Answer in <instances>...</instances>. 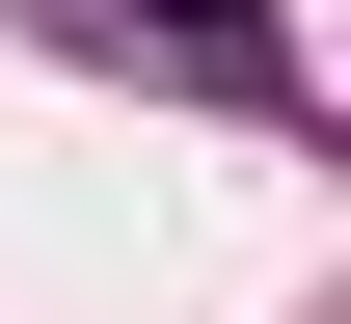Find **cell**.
Here are the masks:
<instances>
[{"label":"cell","instance_id":"cell-1","mask_svg":"<svg viewBox=\"0 0 351 324\" xmlns=\"http://www.w3.org/2000/svg\"><path fill=\"white\" fill-rule=\"evenodd\" d=\"M54 27H82V54H162V82H217V108L298 82V27H270V0H54Z\"/></svg>","mask_w":351,"mask_h":324}]
</instances>
